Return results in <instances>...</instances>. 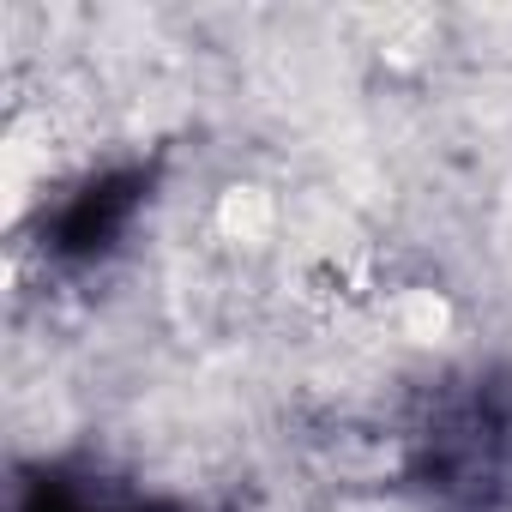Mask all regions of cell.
<instances>
[{"mask_svg":"<svg viewBox=\"0 0 512 512\" xmlns=\"http://www.w3.org/2000/svg\"><path fill=\"white\" fill-rule=\"evenodd\" d=\"M404 482L428 512H506L512 506V374L470 368L422 398L410 428Z\"/></svg>","mask_w":512,"mask_h":512,"instance_id":"cell-1","label":"cell"},{"mask_svg":"<svg viewBox=\"0 0 512 512\" xmlns=\"http://www.w3.org/2000/svg\"><path fill=\"white\" fill-rule=\"evenodd\" d=\"M157 193V163H109L91 169L85 181H73L37 223V247L43 260L61 272H91L109 253H121V241L133 235L139 211Z\"/></svg>","mask_w":512,"mask_h":512,"instance_id":"cell-2","label":"cell"},{"mask_svg":"<svg viewBox=\"0 0 512 512\" xmlns=\"http://www.w3.org/2000/svg\"><path fill=\"white\" fill-rule=\"evenodd\" d=\"M13 512H187L169 494H145L97 464H73V458H49V464H25L13 482Z\"/></svg>","mask_w":512,"mask_h":512,"instance_id":"cell-3","label":"cell"}]
</instances>
